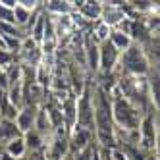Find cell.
I'll return each instance as SVG.
<instances>
[{
	"mask_svg": "<svg viewBox=\"0 0 160 160\" xmlns=\"http://www.w3.org/2000/svg\"><path fill=\"white\" fill-rule=\"evenodd\" d=\"M39 108L41 106H35V104H23L19 110H18V116H16V125L19 133L23 135L31 129H35V122H37V114H39Z\"/></svg>",
	"mask_w": 160,
	"mask_h": 160,
	"instance_id": "7",
	"label": "cell"
},
{
	"mask_svg": "<svg viewBox=\"0 0 160 160\" xmlns=\"http://www.w3.org/2000/svg\"><path fill=\"white\" fill-rule=\"evenodd\" d=\"M0 160H16L14 156H10L6 151H4V148H0Z\"/></svg>",
	"mask_w": 160,
	"mask_h": 160,
	"instance_id": "22",
	"label": "cell"
},
{
	"mask_svg": "<svg viewBox=\"0 0 160 160\" xmlns=\"http://www.w3.org/2000/svg\"><path fill=\"white\" fill-rule=\"evenodd\" d=\"M143 48H145V52L148 56V60H151V64L154 68H160V37L152 35V39L148 41Z\"/></svg>",
	"mask_w": 160,
	"mask_h": 160,
	"instance_id": "16",
	"label": "cell"
},
{
	"mask_svg": "<svg viewBox=\"0 0 160 160\" xmlns=\"http://www.w3.org/2000/svg\"><path fill=\"white\" fill-rule=\"evenodd\" d=\"M0 120H2V116H0Z\"/></svg>",
	"mask_w": 160,
	"mask_h": 160,
	"instance_id": "24",
	"label": "cell"
},
{
	"mask_svg": "<svg viewBox=\"0 0 160 160\" xmlns=\"http://www.w3.org/2000/svg\"><path fill=\"white\" fill-rule=\"evenodd\" d=\"M4 151H6L10 156H14L16 160H21V158L27 154V147H25V141H23V135L12 139V141L4 147Z\"/></svg>",
	"mask_w": 160,
	"mask_h": 160,
	"instance_id": "15",
	"label": "cell"
},
{
	"mask_svg": "<svg viewBox=\"0 0 160 160\" xmlns=\"http://www.w3.org/2000/svg\"><path fill=\"white\" fill-rule=\"evenodd\" d=\"M158 72H160V68H158Z\"/></svg>",
	"mask_w": 160,
	"mask_h": 160,
	"instance_id": "25",
	"label": "cell"
},
{
	"mask_svg": "<svg viewBox=\"0 0 160 160\" xmlns=\"http://www.w3.org/2000/svg\"><path fill=\"white\" fill-rule=\"evenodd\" d=\"M85 66H87V70L93 75H97L100 72V66H98V44L89 35H87V41H85Z\"/></svg>",
	"mask_w": 160,
	"mask_h": 160,
	"instance_id": "11",
	"label": "cell"
},
{
	"mask_svg": "<svg viewBox=\"0 0 160 160\" xmlns=\"http://www.w3.org/2000/svg\"><path fill=\"white\" fill-rule=\"evenodd\" d=\"M93 106H95V143L100 148H116V125L112 118L110 93L98 85L93 87Z\"/></svg>",
	"mask_w": 160,
	"mask_h": 160,
	"instance_id": "1",
	"label": "cell"
},
{
	"mask_svg": "<svg viewBox=\"0 0 160 160\" xmlns=\"http://www.w3.org/2000/svg\"><path fill=\"white\" fill-rule=\"evenodd\" d=\"M42 10L47 12L48 16H56V18H62V16H70L73 12V6L72 2L68 0H50V2H42Z\"/></svg>",
	"mask_w": 160,
	"mask_h": 160,
	"instance_id": "12",
	"label": "cell"
},
{
	"mask_svg": "<svg viewBox=\"0 0 160 160\" xmlns=\"http://www.w3.org/2000/svg\"><path fill=\"white\" fill-rule=\"evenodd\" d=\"M110 33H112V29L106 25V23H102V21H97V23H93V29H91V39H93L97 44H100V42H104V41H108L110 39Z\"/></svg>",
	"mask_w": 160,
	"mask_h": 160,
	"instance_id": "17",
	"label": "cell"
},
{
	"mask_svg": "<svg viewBox=\"0 0 160 160\" xmlns=\"http://www.w3.org/2000/svg\"><path fill=\"white\" fill-rule=\"evenodd\" d=\"M75 128H83L95 133V106H93V87H85L77 97V120Z\"/></svg>",
	"mask_w": 160,
	"mask_h": 160,
	"instance_id": "4",
	"label": "cell"
},
{
	"mask_svg": "<svg viewBox=\"0 0 160 160\" xmlns=\"http://www.w3.org/2000/svg\"><path fill=\"white\" fill-rule=\"evenodd\" d=\"M16 8H8L4 4H0V23L6 25H16Z\"/></svg>",
	"mask_w": 160,
	"mask_h": 160,
	"instance_id": "18",
	"label": "cell"
},
{
	"mask_svg": "<svg viewBox=\"0 0 160 160\" xmlns=\"http://www.w3.org/2000/svg\"><path fill=\"white\" fill-rule=\"evenodd\" d=\"M151 60L145 52V48L141 44L133 42L131 47L120 54V64H118V73H128V75H135V77H147L151 72Z\"/></svg>",
	"mask_w": 160,
	"mask_h": 160,
	"instance_id": "3",
	"label": "cell"
},
{
	"mask_svg": "<svg viewBox=\"0 0 160 160\" xmlns=\"http://www.w3.org/2000/svg\"><path fill=\"white\" fill-rule=\"evenodd\" d=\"M110 100H112V118H114V125H116V133L122 131L123 135H129L139 131V125L145 114L137 106H133L118 89H114L110 93Z\"/></svg>",
	"mask_w": 160,
	"mask_h": 160,
	"instance_id": "2",
	"label": "cell"
},
{
	"mask_svg": "<svg viewBox=\"0 0 160 160\" xmlns=\"http://www.w3.org/2000/svg\"><path fill=\"white\" fill-rule=\"evenodd\" d=\"M93 137H95L93 131H87L83 128H73L70 131V152H73V154L81 152L83 148H87L91 143H95Z\"/></svg>",
	"mask_w": 160,
	"mask_h": 160,
	"instance_id": "9",
	"label": "cell"
},
{
	"mask_svg": "<svg viewBox=\"0 0 160 160\" xmlns=\"http://www.w3.org/2000/svg\"><path fill=\"white\" fill-rule=\"evenodd\" d=\"M23 141H25V147H27V152H42L44 147H47L44 137L37 129H31V131L23 133Z\"/></svg>",
	"mask_w": 160,
	"mask_h": 160,
	"instance_id": "13",
	"label": "cell"
},
{
	"mask_svg": "<svg viewBox=\"0 0 160 160\" xmlns=\"http://www.w3.org/2000/svg\"><path fill=\"white\" fill-rule=\"evenodd\" d=\"M0 4H4L8 8H16L18 6V0H0Z\"/></svg>",
	"mask_w": 160,
	"mask_h": 160,
	"instance_id": "21",
	"label": "cell"
},
{
	"mask_svg": "<svg viewBox=\"0 0 160 160\" xmlns=\"http://www.w3.org/2000/svg\"><path fill=\"white\" fill-rule=\"evenodd\" d=\"M118 64H120V50L110 41L100 42L98 44V66H100L98 73H114L118 70Z\"/></svg>",
	"mask_w": 160,
	"mask_h": 160,
	"instance_id": "6",
	"label": "cell"
},
{
	"mask_svg": "<svg viewBox=\"0 0 160 160\" xmlns=\"http://www.w3.org/2000/svg\"><path fill=\"white\" fill-rule=\"evenodd\" d=\"M154 158L156 160H160V141L156 143V147H154Z\"/></svg>",
	"mask_w": 160,
	"mask_h": 160,
	"instance_id": "23",
	"label": "cell"
},
{
	"mask_svg": "<svg viewBox=\"0 0 160 160\" xmlns=\"http://www.w3.org/2000/svg\"><path fill=\"white\" fill-rule=\"evenodd\" d=\"M73 6V12L77 10V14L81 16L83 19H89V21H100V16H102V2H93V0H79V2H72Z\"/></svg>",
	"mask_w": 160,
	"mask_h": 160,
	"instance_id": "8",
	"label": "cell"
},
{
	"mask_svg": "<svg viewBox=\"0 0 160 160\" xmlns=\"http://www.w3.org/2000/svg\"><path fill=\"white\" fill-rule=\"evenodd\" d=\"M154 125H156V135L160 141V112H154Z\"/></svg>",
	"mask_w": 160,
	"mask_h": 160,
	"instance_id": "20",
	"label": "cell"
},
{
	"mask_svg": "<svg viewBox=\"0 0 160 160\" xmlns=\"http://www.w3.org/2000/svg\"><path fill=\"white\" fill-rule=\"evenodd\" d=\"M114 47H116L118 50H120V54L122 52H125L131 44H133V39H131V35L129 33H125V31H122V29H112V33H110V39H108Z\"/></svg>",
	"mask_w": 160,
	"mask_h": 160,
	"instance_id": "14",
	"label": "cell"
},
{
	"mask_svg": "<svg viewBox=\"0 0 160 160\" xmlns=\"http://www.w3.org/2000/svg\"><path fill=\"white\" fill-rule=\"evenodd\" d=\"M112 160H131L129 154L123 151V148L116 147V148H112Z\"/></svg>",
	"mask_w": 160,
	"mask_h": 160,
	"instance_id": "19",
	"label": "cell"
},
{
	"mask_svg": "<svg viewBox=\"0 0 160 160\" xmlns=\"http://www.w3.org/2000/svg\"><path fill=\"white\" fill-rule=\"evenodd\" d=\"M158 143V135H156V125H154V110L147 112L143 120H141V125H139V147L141 151H147V152H154V147Z\"/></svg>",
	"mask_w": 160,
	"mask_h": 160,
	"instance_id": "5",
	"label": "cell"
},
{
	"mask_svg": "<svg viewBox=\"0 0 160 160\" xmlns=\"http://www.w3.org/2000/svg\"><path fill=\"white\" fill-rule=\"evenodd\" d=\"M147 87H148V98H151V108L154 112H160V72L158 68H151L147 75Z\"/></svg>",
	"mask_w": 160,
	"mask_h": 160,
	"instance_id": "10",
	"label": "cell"
}]
</instances>
